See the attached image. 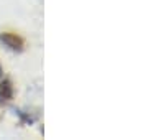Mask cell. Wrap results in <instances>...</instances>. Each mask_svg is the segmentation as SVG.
Here are the masks:
<instances>
[{"label":"cell","instance_id":"5","mask_svg":"<svg viewBox=\"0 0 148 140\" xmlns=\"http://www.w3.org/2000/svg\"><path fill=\"white\" fill-rule=\"evenodd\" d=\"M2 117H3V114H2V110H0V120H2Z\"/></svg>","mask_w":148,"mask_h":140},{"label":"cell","instance_id":"1","mask_svg":"<svg viewBox=\"0 0 148 140\" xmlns=\"http://www.w3.org/2000/svg\"><path fill=\"white\" fill-rule=\"evenodd\" d=\"M0 43L3 45L7 49L13 51V53L25 51V40L13 32H2L0 33Z\"/></svg>","mask_w":148,"mask_h":140},{"label":"cell","instance_id":"2","mask_svg":"<svg viewBox=\"0 0 148 140\" xmlns=\"http://www.w3.org/2000/svg\"><path fill=\"white\" fill-rule=\"evenodd\" d=\"M15 96L13 84L8 78H0V104H8Z\"/></svg>","mask_w":148,"mask_h":140},{"label":"cell","instance_id":"4","mask_svg":"<svg viewBox=\"0 0 148 140\" xmlns=\"http://www.w3.org/2000/svg\"><path fill=\"white\" fill-rule=\"evenodd\" d=\"M0 78H3V69H2V65H0Z\"/></svg>","mask_w":148,"mask_h":140},{"label":"cell","instance_id":"3","mask_svg":"<svg viewBox=\"0 0 148 140\" xmlns=\"http://www.w3.org/2000/svg\"><path fill=\"white\" fill-rule=\"evenodd\" d=\"M16 115L21 124H33L40 119V109H16Z\"/></svg>","mask_w":148,"mask_h":140}]
</instances>
